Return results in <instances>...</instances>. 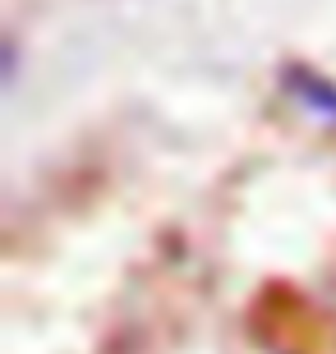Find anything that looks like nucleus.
Masks as SVG:
<instances>
[{
  "label": "nucleus",
  "instance_id": "f257e3e1",
  "mask_svg": "<svg viewBox=\"0 0 336 354\" xmlns=\"http://www.w3.org/2000/svg\"><path fill=\"white\" fill-rule=\"evenodd\" d=\"M299 97H304V102H309L323 120H336V88H332V83L309 79V83H299Z\"/></svg>",
  "mask_w": 336,
  "mask_h": 354
}]
</instances>
